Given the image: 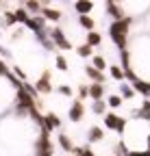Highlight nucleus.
<instances>
[{
    "mask_svg": "<svg viewBox=\"0 0 150 156\" xmlns=\"http://www.w3.org/2000/svg\"><path fill=\"white\" fill-rule=\"evenodd\" d=\"M128 24H130V20L124 17V20H118V22L111 26V35H113V39L118 41L120 48H124V41H126V33H128Z\"/></svg>",
    "mask_w": 150,
    "mask_h": 156,
    "instance_id": "1",
    "label": "nucleus"
},
{
    "mask_svg": "<svg viewBox=\"0 0 150 156\" xmlns=\"http://www.w3.org/2000/svg\"><path fill=\"white\" fill-rule=\"evenodd\" d=\"M52 37H54V41H57V44H59L63 50H70V48H72V46H70V41L63 37V33H61L59 28H54V30H52Z\"/></svg>",
    "mask_w": 150,
    "mask_h": 156,
    "instance_id": "2",
    "label": "nucleus"
},
{
    "mask_svg": "<svg viewBox=\"0 0 150 156\" xmlns=\"http://www.w3.org/2000/svg\"><path fill=\"white\" fill-rule=\"evenodd\" d=\"M104 124H107L109 128H118V130H122V128H124V122H122V119H118V117H115V115H111V113L104 117Z\"/></svg>",
    "mask_w": 150,
    "mask_h": 156,
    "instance_id": "3",
    "label": "nucleus"
},
{
    "mask_svg": "<svg viewBox=\"0 0 150 156\" xmlns=\"http://www.w3.org/2000/svg\"><path fill=\"white\" fill-rule=\"evenodd\" d=\"M81 117H83V106H81V102L72 104V108H70V119H72V122H79Z\"/></svg>",
    "mask_w": 150,
    "mask_h": 156,
    "instance_id": "4",
    "label": "nucleus"
},
{
    "mask_svg": "<svg viewBox=\"0 0 150 156\" xmlns=\"http://www.w3.org/2000/svg\"><path fill=\"white\" fill-rule=\"evenodd\" d=\"M87 76H89V78H93L96 83H102V80H104V78H102V74H100L98 69H93L91 65H87Z\"/></svg>",
    "mask_w": 150,
    "mask_h": 156,
    "instance_id": "5",
    "label": "nucleus"
},
{
    "mask_svg": "<svg viewBox=\"0 0 150 156\" xmlns=\"http://www.w3.org/2000/svg\"><path fill=\"white\" fill-rule=\"evenodd\" d=\"M89 95L93 98V100H100L102 98V85H91L89 87Z\"/></svg>",
    "mask_w": 150,
    "mask_h": 156,
    "instance_id": "6",
    "label": "nucleus"
},
{
    "mask_svg": "<svg viewBox=\"0 0 150 156\" xmlns=\"http://www.w3.org/2000/svg\"><path fill=\"white\" fill-rule=\"evenodd\" d=\"M61 126V122H59V117L57 115H48V126H46V130H52V128H59Z\"/></svg>",
    "mask_w": 150,
    "mask_h": 156,
    "instance_id": "7",
    "label": "nucleus"
},
{
    "mask_svg": "<svg viewBox=\"0 0 150 156\" xmlns=\"http://www.w3.org/2000/svg\"><path fill=\"white\" fill-rule=\"evenodd\" d=\"M98 44H100V35L98 33H89L87 35V46L91 48V46H98Z\"/></svg>",
    "mask_w": 150,
    "mask_h": 156,
    "instance_id": "8",
    "label": "nucleus"
},
{
    "mask_svg": "<svg viewBox=\"0 0 150 156\" xmlns=\"http://www.w3.org/2000/svg\"><path fill=\"white\" fill-rule=\"evenodd\" d=\"M91 61H93V69H104V67H107V63H104L102 56H93Z\"/></svg>",
    "mask_w": 150,
    "mask_h": 156,
    "instance_id": "9",
    "label": "nucleus"
},
{
    "mask_svg": "<svg viewBox=\"0 0 150 156\" xmlns=\"http://www.w3.org/2000/svg\"><path fill=\"white\" fill-rule=\"evenodd\" d=\"M137 115H139V117H144V119H150V102H146Z\"/></svg>",
    "mask_w": 150,
    "mask_h": 156,
    "instance_id": "10",
    "label": "nucleus"
},
{
    "mask_svg": "<svg viewBox=\"0 0 150 156\" xmlns=\"http://www.w3.org/2000/svg\"><path fill=\"white\" fill-rule=\"evenodd\" d=\"M89 9H91V2H76V11H79V13H83V15H85Z\"/></svg>",
    "mask_w": 150,
    "mask_h": 156,
    "instance_id": "11",
    "label": "nucleus"
},
{
    "mask_svg": "<svg viewBox=\"0 0 150 156\" xmlns=\"http://www.w3.org/2000/svg\"><path fill=\"white\" fill-rule=\"evenodd\" d=\"M89 139H91V141H100V139H102V130H100V128H91Z\"/></svg>",
    "mask_w": 150,
    "mask_h": 156,
    "instance_id": "12",
    "label": "nucleus"
},
{
    "mask_svg": "<svg viewBox=\"0 0 150 156\" xmlns=\"http://www.w3.org/2000/svg\"><path fill=\"white\" fill-rule=\"evenodd\" d=\"M44 15H46L48 20H59V17H61L59 11H52V9H44Z\"/></svg>",
    "mask_w": 150,
    "mask_h": 156,
    "instance_id": "13",
    "label": "nucleus"
},
{
    "mask_svg": "<svg viewBox=\"0 0 150 156\" xmlns=\"http://www.w3.org/2000/svg\"><path fill=\"white\" fill-rule=\"evenodd\" d=\"M81 24H83L85 28H89V30H91V28H93V20H91V17H87V15H81Z\"/></svg>",
    "mask_w": 150,
    "mask_h": 156,
    "instance_id": "14",
    "label": "nucleus"
},
{
    "mask_svg": "<svg viewBox=\"0 0 150 156\" xmlns=\"http://www.w3.org/2000/svg\"><path fill=\"white\" fill-rule=\"evenodd\" d=\"M37 89H39V91H50V83H48V78H42V80L37 83Z\"/></svg>",
    "mask_w": 150,
    "mask_h": 156,
    "instance_id": "15",
    "label": "nucleus"
},
{
    "mask_svg": "<svg viewBox=\"0 0 150 156\" xmlns=\"http://www.w3.org/2000/svg\"><path fill=\"white\" fill-rule=\"evenodd\" d=\"M107 7H109V11H111V13H113V15H115L118 20H124V17H122V13H120V9H118L115 5H107Z\"/></svg>",
    "mask_w": 150,
    "mask_h": 156,
    "instance_id": "16",
    "label": "nucleus"
},
{
    "mask_svg": "<svg viewBox=\"0 0 150 156\" xmlns=\"http://www.w3.org/2000/svg\"><path fill=\"white\" fill-rule=\"evenodd\" d=\"M120 104H122V100H120L118 95H113V98H109V106H113V108H115V106H120Z\"/></svg>",
    "mask_w": 150,
    "mask_h": 156,
    "instance_id": "17",
    "label": "nucleus"
},
{
    "mask_svg": "<svg viewBox=\"0 0 150 156\" xmlns=\"http://www.w3.org/2000/svg\"><path fill=\"white\" fill-rule=\"evenodd\" d=\"M93 111H96V113H102V111H104V102H102V100H96V104H93Z\"/></svg>",
    "mask_w": 150,
    "mask_h": 156,
    "instance_id": "18",
    "label": "nucleus"
},
{
    "mask_svg": "<svg viewBox=\"0 0 150 156\" xmlns=\"http://www.w3.org/2000/svg\"><path fill=\"white\" fill-rule=\"evenodd\" d=\"M89 52H91L89 46H81V48H79V54H81V56H89Z\"/></svg>",
    "mask_w": 150,
    "mask_h": 156,
    "instance_id": "19",
    "label": "nucleus"
},
{
    "mask_svg": "<svg viewBox=\"0 0 150 156\" xmlns=\"http://www.w3.org/2000/svg\"><path fill=\"white\" fill-rule=\"evenodd\" d=\"M15 17L20 20V22H26V13H24L22 9H17V11H15Z\"/></svg>",
    "mask_w": 150,
    "mask_h": 156,
    "instance_id": "20",
    "label": "nucleus"
},
{
    "mask_svg": "<svg viewBox=\"0 0 150 156\" xmlns=\"http://www.w3.org/2000/svg\"><path fill=\"white\" fill-rule=\"evenodd\" d=\"M57 65H59V69H68V63H65V58H63V56L57 58Z\"/></svg>",
    "mask_w": 150,
    "mask_h": 156,
    "instance_id": "21",
    "label": "nucleus"
},
{
    "mask_svg": "<svg viewBox=\"0 0 150 156\" xmlns=\"http://www.w3.org/2000/svg\"><path fill=\"white\" fill-rule=\"evenodd\" d=\"M122 93H124V98H133V89H128L126 85L122 87Z\"/></svg>",
    "mask_w": 150,
    "mask_h": 156,
    "instance_id": "22",
    "label": "nucleus"
},
{
    "mask_svg": "<svg viewBox=\"0 0 150 156\" xmlns=\"http://www.w3.org/2000/svg\"><path fill=\"white\" fill-rule=\"evenodd\" d=\"M59 141H61V145H63L65 150H72V145H70V141L65 139V136H59Z\"/></svg>",
    "mask_w": 150,
    "mask_h": 156,
    "instance_id": "23",
    "label": "nucleus"
},
{
    "mask_svg": "<svg viewBox=\"0 0 150 156\" xmlns=\"http://www.w3.org/2000/svg\"><path fill=\"white\" fill-rule=\"evenodd\" d=\"M111 74H113L115 78H122V72H120L118 67H111Z\"/></svg>",
    "mask_w": 150,
    "mask_h": 156,
    "instance_id": "24",
    "label": "nucleus"
},
{
    "mask_svg": "<svg viewBox=\"0 0 150 156\" xmlns=\"http://www.w3.org/2000/svg\"><path fill=\"white\" fill-rule=\"evenodd\" d=\"M76 152H79V156H93L89 150H76Z\"/></svg>",
    "mask_w": 150,
    "mask_h": 156,
    "instance_id": "25",
    "label": "nucleus"
},
{
    "mask_svg": "<svg viewBox=\"0 0 150 156\" xmlns=\"http://www.w3.org/2000/svg\"><path fill=\"white\" fill-rule=\"evenodd\" d=\"M59 91H61V93H65V95H70V93H72V89H70V87H59Z\"/></svg>",
    "mask_w": 150,
    "mask_h": 156,
    "instance_id": "26",
    "label": "nucleus"
},
{
    "mask_svg": "<svg viewBox=\"0 0 150 156\" xmlns=\"http://www.w3.org/2000/svg\"><path fill=\"white\" fill-rule=\"evenodd\" d=\"M15 74H17V76H20V78H22V80H24V78H26V74H24V72H22L20 67H15Z\"/></svg>",
    "mask_w": 150,
    "mask_h": 156,
    "instance_id": "27",
    "label": "nucleus"
},
{
    "mask_svg": "<svg viewBox=\"0 0 150 156\" xmlns=\"http://www.w3.org/2000/svg\"><path fill=\"white\" fill-rule=\"evenodd\" d=\"M133 156H144V154H141V152H139V154H133ZM146 156H150V152H148V154H146Z\"/></svg>",
    "mask_w": 150,
    "mask_h": 156,
    "instance_id": "28",
    "label": "nucleus"
}]
</instances>
